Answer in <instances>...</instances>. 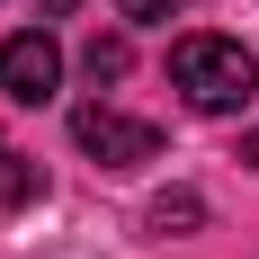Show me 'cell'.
<instances>
[{
  "label": "cell",
  "mask_w": 259,
  "mask_h": 259,
  "mask_svg": "<svg viewBox=\"0 0 259 259\" xmlns=\"http://www.w3.org/2000/svg\"><path fill=\"white\" fill-rule=\"evenodd\" d=\"M197 224H206V197H197V188H161V197H152V233L161 241L197 233Z\"/></svg>",
  "instance_id": "cell-4"
},
{
  "label": "cell",
  "mask_w": 259,
  "mask_h": 259,
  "mask_svg": "<svg viewBox=\"0 0 259 259\" xmlns=\"http://www.w3.org/2000/svg\"><path fill=\"white\" fill-rule=\"evenodd\" d=\"M36 197H45V170L27 152H0V206H36Z\"/></svg>",
  "instance_id": "cell-5"
},
{
  "label": "cell",
  "mask_w": 259,
  "mask_h": 259,
  "mask_svg": "<svg viewBox=\"0 0 259 259\" xmlns=\"http://www.w3.org/2000/svg\"><path fill=\"white\" fill-rule=\"evenodd\" d=\"M72 143L99 161V170H143V161H161V125H143V116H116L107 99L72 107Z\"/></svg>",
  "instance_id": "cell-2"
},
{
  "label": "cell",
  "mask_w": 259,
  "mask_h": 259,
  "mask_svg": "<svg viewBox=\"0 0 259 259\" xmlns=\"http://www.w3.org/2000/svg\"><path fill=\"white\" fill-rule=\"evenodd\" d=\"M188 0H116V18H134V27H161V18H179Z\"/></svg>",
  "instance_id": "cell-7"
},
{
  "label": "cell",
  "mask_w": 259,
  "mask_h": 259,
  "mask_svg": "<svg viewBox=\"0 0 259 259\" xmlns=\"http://www.w3.org/2000/svg\"><path fill=\"white\" fill-rule=\"evenodd\" d=\"M170 90L188 107H206V116H233V107L259 99V63L241 36H179L170 45Z\"/></svg>",
  "instance_id": "cell-1"
},
{
  "label": "cell",
  "mask_w": 259,
  "mask_h": 259,
  "mask_svg": "<svg viewBox=\"0 0 259 259\" xmlns=\"http://www.w3.org/2000/svg\"><path fill=\"white\" fill-rule=\"evenodd\" d=\"M80 63H90V80H125V36H90V54H80Z\"/></svg>",
  "instance_id": "cell-6"
},
{
  "label": "cell",
  "mask_w": 259,
  "mask_h": 259,
  "mask_svg": "<svg viewBox=\"0 0 259 259\" xmlns=\"http://www.w3.org/2000/svg\"><path fill=\"white\" fill-rule=\"evenodd\" d=\"M54 80H63V45H54V36H36V27H27V36H0V90L18 107H45Z\"/></svg>",
  "instance_id": "cell-3"
},
{
  "label": "cell",
  "mask_w": 259,
  "mask_h": 259,
  "mask_svg": "<svg viewBox=\"0 0 259 259\" xmlns=\"http://www.w3.org/2000/svg\"><path fill=\"white\" fill-rule=\"evenodd\" d=\"M241 161H250V170H259V134H241Z\"/></svg>",
  "instance_id": "cell-8"
}]
</instances>
